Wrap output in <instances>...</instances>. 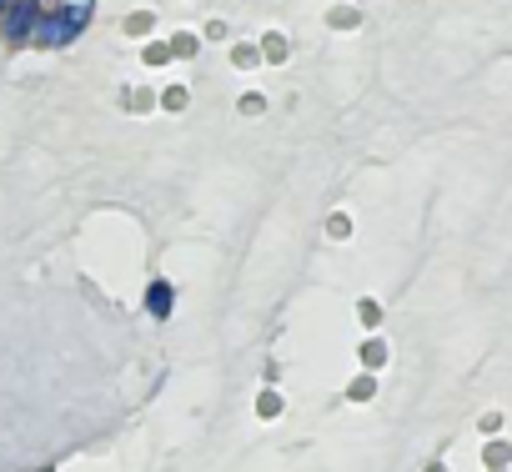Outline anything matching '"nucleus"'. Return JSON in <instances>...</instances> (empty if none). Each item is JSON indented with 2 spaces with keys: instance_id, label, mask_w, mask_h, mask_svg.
Here are the masks:
<instances>
[{
  "instance_id": "obj_1",
  "label": "nucleus",
  "mask_w": 512,
  "mask_h": 472,
  "mask_svg": "<svg viewBox=\"0 0 512 472\" xmlns=\"http://www.w3.org/2000/svg\"><path fill=\"white\" fill-rule=\"evenodd\" d=\"M151 312H156V317H166V312H171V287H166V282H156V287H151Z\"/></svg>"
}]
</instances>
